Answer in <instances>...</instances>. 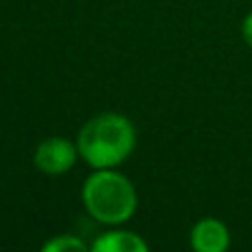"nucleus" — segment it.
Returning <instances> with one entry per match:
<instances>
[{"mask_svg":"<svg viewBox=\"0 0 252 252\" xmlns=\"http://www.w3.org/2000/svg\"><path fill=\"white\" fill-rule=\"evenodd\" d=\"M190 244L197 252H223L230 246V232L219 219H201L190 232Z\"/></svg>","mask_w":252,"mask_h":252,"instance_id":"nucleus-4","label":"nucleus"},{"mask_svg":"<svg viewBox=\"0 0 252 252\" xmlns=\"http://www.w3.org/2000/svg\"><path fill=\"white\" fill-rule=\"evenodd\" d=\"M93 252H146L148 244L135 232L113 230L100 235L91 246Z\"/></svg>","mask_w":252,"mask_h":252,"instance_id":"nucleus-5","label":"nucleus"},{"mask_svg":"<svg viewBox=\"0 0 252 252\" xmlns=\"http://www.w3.org/2000/svg\"><path fill=\"white\" fill-rule=\"evenodd\" d=\"M82 201L93 219L109 226H118L133 217L137 208V192L122 173L113 168H97L84 182Z\"/></svg>","mask_w":252,"mask_h":252,"instance_id":"nucleus-2","label":"nucleus"},{"mask_svg":"<svg viewBox=\"0 0 252 252\" xmlns=\"http://www.w3.org/2000/svg\"><path fill=\"white\" fill-rule=\"evenodd\" d=\"M44 252H80V250H87V244L78 237H71V235H58L56 239L47 241L42 246Z\"/></svg>","mask_w":252,"mask_h":252,"instance_id":"nucleus-6","label":"nucleus"},{"mask_svg":"<svg viewBox=\"0 0 252 252\" xmlns=\"http://www.w3.org/2000/svg\"><path fill=\"white\" fill-rule=\"evenodd\" d=\"M78 155V144H71L69 139L62 137H49L38 144L33 153V164L47 175H62L73 168Z\"/></svg>","mask_w":252,"mask_h":252,"instance_id":"nucleus-3","label":"nucleus"},{"mask_svg":"<svg viewBox=\"0 0 252 252\" xmlns=\"http://www.w3.org/2000/svg\"><path fill=\"white\" fill-rule=\"evenodd\" d=\"M241 31H244V40L252 47V13L244 20V27H241Z\"/></svg>","mask_w":252,"mask_h":252,"instance_id":"nucleus-7","label":"nucleus"},{"mask_svg":"<svg viewBox=\"0 0 252 252\" xmlns=\"http://www.w3.org/2000/svg\"><path fill=\"white\" fill-rule=\"evenodd\" d=\"M135 148V128L120 113L91 118L78 135V151L93 168H115Z\"/></svg>","mask_w":252,"mask_h":252,"instance_id":"nucleus-1","label":"nucleus"}]
</instances>
